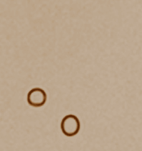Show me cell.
<instances>
[{
    "mask_svg": "<svg viewBox=\"0 0 142 151\" xmlns=\"http://www.w3.org/2000/svg\"><path fill=\"white\" fill-rule=\"evenodd\" d=\"M60 127L64 135L66 137H73L77 135L80 130V122L78 117L69 114L63 118Z\"/></svg>",
    "mask_w": 142,
    "mask_h": 151,
    "instance_id": "cell-1",
    "label": "cell"
},
{
    "mask_svg": "<svg viewBox=\"0 0 142 151\" xmlns=\"http://www.w3.org/2000/svg\"><path fill=\"white\" fill-rule=\"evenodd\" d=\"M27 104L32 107H35V108L42 107L47 102V94L43 89L40 88H32L27 93Z\"/></svg>",
    "mask_w": 142,
    "mask_h": 151,
    "instance_id": "cell-2",
    "label": "cell"
}]
</instances>
